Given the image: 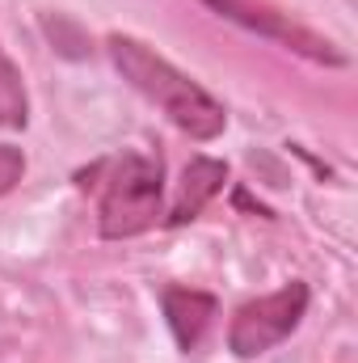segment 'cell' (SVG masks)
<instances>
[{"label":"cell","mask_w":358,"mask_h":363,"mask_svg":"<svg viewBox=\"0 0 358 363\" xmlns=\"http://www.w3.org/2000/svg\"><path fill=\"white\" fill-rule=\"evenodd\" d=\"M105 47H110V60L122 72V81H131V89H139L152 106H161L165 118L181 127L190 140H215L228 127L224 106L198 81L178 72L165 55H156L148 43H139L131 34H110Z\"/></svg>","instance_id":"6da1fadb"},{"label":"cell","mask_w":358,"mask_h":363,"mask_svg":"<svg viewBox=\"0 0 358 363\" xmlns=\"http://www.w3.org/2000/svg\"><path fill=\"white\" fill-rule=\"evenodd\" d=\"M97 178V220L101 237L122 241L139 237L161 220L165 199V165L148 152H122L114 161H101L93 169Z\"/></svg>","instance_id":"7a4b0ae2"},{"label":"cell","mask_w":358,"mask_h":363,"mask_svg":"<svg viewBox=\"0 0 358 363\" xmlns=\"http://www.w3.org/2000/svg\"><path fill=\"white\" fill-rule=\"evenodd\" d=\"M308 313V283H287L278 291H270L262 300H249L236 308L232 330H228V347L241 359H258L274 351L282 338L295 334V325Z\"/></svg>","instance_id":"3957f363"},{"label":"cell","mask_w":358,"mask_h":363,"mask_svg":"<svg viewBox=\"0 0 358 363\" xmlns=\"http://www.w3.org/2000/svg\"><path fill=\"white\" fill-rule=\"evenodd\" d=\"M202 4L215 9L219 17H228V21H236V26H245V30L270 38V43H278V47L304 55V60H316V64H329V68H342V64H346V55H342L329 38H321L316 30L299 26L291 13H278L266 0H202Z\"/></svg>","instance_id":"277c9868"},{"label":"cell","mask_w":358,"mask_h":363,"mask_svg":"<svg viewBox=\"0 0 358 363\" xmlns=\"http://www.w3.org/2000/svg\"><path fill=\"white\" fill-rule=\"evenodd\" d=\"M165 317H169V330H173L181 351H194L215 321V296L194 291V287H169L165 291Z\"/></svg>","instance_id":"5b68a950"},{"label":"cell","mask_w":358,"mask_h":363,"mask_svg":"<svg viewBox=\"0 0 358 363\" xmlns=\"http://www.w3.org/2000/svg\"><path fill=\"white\" fill-rule=\"evenodd\" d=\"M224 182H228V165H224V161H211V157L190 161L185 174H181L178 199H173V211H169V224L194 220V216L207 207V199H215V194L224 190Z\"/></svg>","instance_id":"8992f818"},{"label":"cell","mask_w":358,"mask_h":363,"mask_svg":"<svg viewBox=\"0 0 358 363\" xmlns=\"http://www.w3.org/2000/svg\"><path fill=\"white\" fill-rule=\"evenodd\" d=\"M25 118H30V97L21 85V72L0 47V127L17 131V127H25Z\"/></svg>","instance_id":"52a82bcc"},{"label":"cell","mask_w":358,"mask_h":363,"mask_svg":"<svg viewBox=\"0 0 358 363\" xmlns=\"http://www.w3.org/2000/svg\"><path fill=\"white\" fill-rule=\"evenodd\" d=\"M21 178H25V157H21V148L0 144V199H4Z\"/></svg>","instance_id":"ba28073f"}]
</instances>
